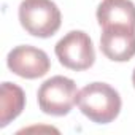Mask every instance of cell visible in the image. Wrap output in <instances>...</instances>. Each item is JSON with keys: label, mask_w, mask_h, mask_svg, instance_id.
<instances>
[{"label": "cell", "mask_w": 135, "mask_h": 135, "mask_svg": "<svg viewBox=\"0 0 135 135\" xmlns=\"http://www.w3.org/2000/svg\"><path fill=\"white\" fill-rule=\"evenodd\" d=\"M97 21L105 27H129L135 30V3L130 0H102Z\"/></svg>", "instance_id": "cell-7"}, {"label": "cell", "mask_w": 135, "mask_h": 135, "mask_svg": "<svg viewBox=\"0 0 135 135\" xmlns=\"http://www.w3.org/2000/svg\"><path fill=\"white\" fill-rule=\"evenodd\" d=\"M60 11L52 0H22L19 5V22L33 37H52L60 27Z\"/></svg>", "instance_id": "cell-2"}, {"label": "cell", "mask_w": 135, "mask_h": 135, "mask_svg": "<svg viewBox=\"0 0 135 135\" xmlns=\"http://www.w3.org/2000/svg\"><path fill=\"white\" fill-rule=\"evenodd\" d=\"M26 105L24 91L16 86L15 83L5 81L2 84V116H0V126L5 127L13 119H16Z\"/></svg>", "instance_id": "cell-8"}, {"label": "cell", "mask_w": 135, "mask_h": 135, "mask_svg": "<svg viewBox=\"0 0 135 135\" xmlns=\"http://www.w3.org/2000/svg\"><path fill=\"white\" fill-rule=\"evenodd\" d=\"M59 62L70 70H88L95 62V51L91 37L83 30H72L56 45Z\"/></svg>", "instance_id": "cell-4"}, {"label": "cell", "mask_w": 135, "mask_h": 135, "mask_svg": "<svg viewBox=\"0 0 135 135\" xmlns=\"http://www.w3.org/2000/svg\"><path fill=\"white\" fill-rule=\"evenodd\" d=\"M100 49L110 60H130L135 56V30L129 27H105L100 37Z\"/></svg>", "instance_id": "cell-6"}, {"label": "cell", "mask_w": 135, "mask_h": 135, "mask_svg": "<svg viewBox=\"0 0 135 135\" xmlns=\"http://www.w3.org/2000/svg\"><path fill=\"white\" fill-rule=\"evenodd\" d=\"M7 65L15 75L27 80H35L45 76L49 72L51 62L43 49L30 45H21L8 52Z\"/></svg>", "instance_id": "cell-5"}, {"label": "cell", "mask_w": 135, "mask_h": 135, "mask_svg": "<svg viewBox=\"0 0 135 135\" xmlns=\"http://www.w3.org/2000/svg\"><path fill=\"white\" fill-rule=\"evenodd\" d=\"M132 83H133V88H135V69H133V73H132Z\"/></svg>", "instance_id": "cell-9"}, {"label": "cell", "mask_w": 135, "mask_h": 135, "mask_svg": "<svg viewBox=\"0 0 135 135\" xmlns=\"http://www.w3.org/2000/svg\"><path fill=\"white\" fill-rule=\"evenodd\" d=\"M81 113L97 124H108L114 121L121 111L119 92L107 83H91L84 86L76 97Z\"/></svg>", "instance_id": "cell-1"}, {"label": "cell", "mask_w": 135, "mask_h": 135, "mask_svg": "<svg viewBox=\"0 0 135 135\" xmlns=\"http://www.w3.org/2000/svg\"><path fill=\"white\" fill-rule=\"evenodd\" d=\"M37 97L38 107L43 113L51 116H65L76 103L78 89L73 80L57 75L40 86Z\"/></svg>", "instance_id": "cell-3"}]
</instances>
